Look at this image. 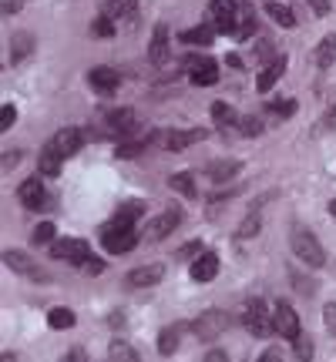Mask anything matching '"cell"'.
Returning a JSON list of instances; mask_svg holds the SVG:
<instances>
[{"mask_svg":"<svg viewBox=\"0 0 336 362\" xmlns=\"http://www.w3.org/2000/svg\"><path fill=\"white\" fill-rule=\"evenodd\" d=\"M118 13H121V0H108V4H104V17H111V21H115Z\"/></svg>","mask_w":336,"mask_h":362,"instance_id":"cell-46","label":"cell"},{"mask_svg":"<svg viewBox=\"0 0 336 362\" xmlns=\"http://www.w3.org/2000/svg\"><path fill=\"white\" fill-rule=\"evenodd\" d=\"M17 198H21V205H24V208L44 211V205H47V192H44V181H40V178L21 181V188H17Z\"/></svg>","mask_w":336,"mask_h":362,"instance_id":"cell-11","label":"cell"},{"mask_svg":"<svg viewBox=\"0 0 336 362\" xmlns=\"http://www.w3.org/2000/svg\"><path fill=\"white\" fill-rule=\"evenodd\" d=\"M259 362H283V356H279L276 349H266L262 356H259Z\"/></svg>","mask_w":336,"mask_h":362,"instance_id":"cell-48","label":"cell"},{"mask_svg":"<svg viewBox=\"0 0 336 362\" xmlns=\"http://www.w3.org/2000/svg\"><path fill=\"white\" fill-rule=\"evenodd\" d=\"M208 24L215 27V34H235V27H239L235 0H212L208 4Z\"/></svg>","mask_w":336,"mask_h":362,"instance_id":"cell-2","label":"cell"},{"mask_svg":"<svg viewBox=\"0 0 336 362\" xmlns=\"http://www.w3.org/2000/svg\"><path fill=\"white\" fill-rule=\"evenodd\" d=\"M34 47H38V44H34V37H30V34H24V30H21V34H13V37H11V61H13V64H21L24 57H30V54H34Z\"/></svg>","mask_w":336,"mask_h":362,"instance_id":"cell-23","label":"cell"},{"mask_svg":"<svg viewBox=\"0 0 336 362\" xmlns=\"http://www.w3.org/2000/svg\"><path fill=\"white\" fill-rule=\"evenodd\" d=\"M259 225H262V218H259V208H252V215H249L246 221H242V225H239V238H256L259 235Z\"/></svg>","mask_w":336,"mask_h":362,"instance_id":"cell-33","label":"cell"},{"mask_svg":"<svg viewBox=\"0 0 336 362\" xmlns=\"http://www.w3.org/2000/svg\"><path fill=\"white\" fill-rule=\"evenodd\" d=\"M323 325H326L330 336H336V302H330V305L323 309Z\"/></svg>","mask_w":336,"mask_h":362,"instance_id":"cell-39","label":"cell"},{"mask_svg":"<svg viewBox=\"0 0 336 362\" xmlns=\"http://www.w3.org/2000/svg\"><path fill=\"white\" fill-rule=\"evenodd\" d=\"M125 21H128L131 30L138 27V0H128V13H125Z\"/></svg>","mask_w":336,"mask_h":362,"instance_id":"cell-43","label":"cell"},{"mask_svg":"<svg viewBox=\"0 0 336 362\" xmlns=\"http://www.w3.org/2000/svg\"><path fill=\"white\" fill-rule=\"evenodd\" d=\"M212 121H215V124H233L235 111L225 101H215V104H212Z\"/></svg>","mask_w":336,"mask_h":362,"instance_id":"cell-34","label":"cell"},{"mask_svg":"<svg viewBox=\"0 0 336 362\" xmlns=\"http://www.w3.org/2000/svg\"><path fill=\"white\" fill-rule=\"evenodd\" d=\"M108 128L115 131V134H135V128H138V115L131 111V107H118V111H111L108 115Z\"/></svg>","mask_w":336,"mask_h":362,"instance_id":"cell-19","label":"cell"},{"mask_svg":"<svg viewBox=\"0 0 336 362\" xmlns=\"http://www.w3.org/2000/svg\"><path fill=\"white\" fill-rule=\"evenodd\" d=\"M30 238H34V245H51V242H54V225H51V221H40Z\"/></svg>","mask_w":336,"mask_h":362,"instance_id":"cell-36","label":"cell"},{"mask_svg":"<svg viewBox=\"0 0 336 362\" xmlns=\"http://www.w3.org/2000/svg\"><path fill=\"white\" fill-rule=\"evenodd\" d=\"M108 356H111V362H142V359H138V352L131 349L128 342H111Z\"/></svg>","mask_w":336,"mask_h":362,"instance_id":"cell-31","label":"cell"},{"mask_svg":"<svg viewBox=\"0 0 336 362\" xmlns=\"http://www.w3.org/2000/svg\"><path fill=\"white\" fill-rule=\"evenodd\" d=\"M225 325H229V319H225V312H219V309H208V312H202L198 319L192 322V332L202 342H215V339L225 332Z\"/></svg>","mask_w":336,"mask_h":362,"instance_id":"cell-5","label":"cell"},{"mask_svg":"<svg viewBox=\"0 0 336 362\" xmlns=\"http://www.w3.org/2000/svg\"><path fill=\"white\" fill-rule=\"evenodd\" d=\"M181 332H185V325H181V322L162 329V336H158V352H162V356H172V352L179 349V336H181Z\"/></svg>","mask_w":336,"mask_h":362,"instance_id":"cell-24","label":"cell"},{"mask_svg":"<svg viewBox=\"0 0 336 362\" xmlns=\"http://www.w3.org/2000/svg\"><path fill=\"white\" fill-rule=\"evenodd\" d=\"M61 165H65V158L57 155L54 141H47L44 148H40V155H38V171H40V178H57V175H61Z\"/></svg>","mask_w":336,"mask_h":362,"instance_id":"cell-16","label":"cell"},{"mask_svg":"<svg viewBox=\"0 0 336 362\" xmlns=\"http://www.w3.org/2000/svg\"><path fill=\"white\" fill-rule=\"evenodd\" d=\"M168 188H172V192H179V194H185V198H195V178L189 175V171L172 175V178H168Z\"/></svg>","mask_w":336,"mask_h":362,"instance_id":"cell-29","label":"cell"},{"mask_svg":"<svg viewBox=\"0 0 336 362\" xmlns=\"http://www.w3.org/2000/svg\"><path fill=\"white\" fill-rule=\"evenodd\" d=\"M148 141H155V134H152V131H148L145 138H138V141H125V144H118V148H115V155H118V158H138V155L145 151V148H148Z\"/></svg>","mask_w":336,"mask_h":362,"instance_id":"cell-28","label":"cell"},{"mask_svg":"<svg viewBox=\"0 0 336 362\" xmlns=\"http://www.w3.org/2000/svg\"><path fill=\"white\" fill-rule=\"evenodd\" d=\"M51 141H54V148H57V155L71 158V155H78L81 151V144H84V131L81 128H61Z\"/></svg>","mask_w":336,"mask_h":362,"instance_id":"cell-15","label":"cell"},{"mask_svg":"<svg viewBox=\"0 0 336 362\" xmlns=\"http://www.w3.org/2000/svg\"><path fill=\"white\" fill-rule=\"evenodd\" d=\"M242 322L249 325V332L259 339H266L276 332V325H272V309L262 302V298H252L246 305V315H242Z\"/></svg>","mask_w":336,"mask_h":362,"instance_id":"cell-3","label":"cell"},{"mask_svg":"<svg viewBox=\"0 0 336 362\" xmlns=\"http://www.w3.org/2000/svg\"><path fill=\"white\" fill-rule=\"evenodd\" d=\"M74 322H78V319H74V312L65 309V305H57V309L47 312V325H51V329H71Z\"/></svg>","mask_w":336,"mask_h":362,"instance_id":"cell-30","label":"cell"},{"mask_svg":"<svg viewBox=\"0 0 336 362\" xmlns=\"http://www.w3.org/2000/svg\"><path fill=\"white\" fill-rule=\"evenodd\" d=\"M81 265H84V269H88L91 275H98V272L104 269V262H101V259H84V262H81Z\"/></svg>","mask_w":336,"mask_h":362,"instance_id":"cell-47","label":"cell"},{"mask_svg":"<svg viewBox=\"0 0 336 362\" xmlns=\"http://www.w3.org/2000/svg\"><path fill=\"white\" fill-rule=\"evenodd\" d=\"M296 111V101L293 98H279V101H269V115L272 117H289Z\"/></svg>","mask_w":336,"mask_h":362,"instance_id":"cell-35","label":"cell"},{"mask_svg":"<svg viewBox=\"0 0 336 362\" xmlns=\"http://www.w3.org/2000/svg\"><path fill=\"white\" fill-rule=\"evenodd\" d=\"M61 362H88V352L81 349V346H74L67 356H61Z\"/></svg>","mask_w":336,"mask_h":362,"instance_id":"cell-42","label":"cell"},{"mask_svg":"<svg viewBox=\"0 0 336 362\" xmlns=\"http://www.w3.org/2000/svg\"><path fill=\"white\" fill-rule=\"evenodd\" d=\"M101 245L108 248V252H115V255L131 252V248L138 245V228H108V225H104L101 228Z\"/></svg>","mask_w":336,"mask_h":362,"instance_id":"cell-8","label":"cell"},{"mask_svg":"<svg viewBox=\"0 0 336 362\" xmlns=\"http://www.w3.org/2000/svg\"><path fill=\"white\" fill-rule=\"evenodd\" d=\"M179 221H181V215L172 208V211H162L155 221H148V228H145V238L148 242H162V238H168V235L179 228Z\"/></svg>","mask_w":336,"mask_h":362,"instance_id":"cell-14","label":"cell"},{"mask_svg":"<svg viewBox=\"0 0 336 362\" xmlns=\"http://www.w3.org/2000/svg\"><path fill=\"white\" fill-rule=\"evenodd\" d=\"M320 131H336V101H333V107L323 115V121H320Z\"/></svg>","mask_w":336,"mask_h":362,"instance_id":"cell-41","label":"cell"},{"mask_svg":"<svg viewBox=\"0 0 336 362\" xmlns=\"http://www.w3.org/2000/svg\"><path fill=\"white\" fill-rule=\"evenodd\" d=\"M198 248H202V245H198V242H195V245H185V248H181V252H179V259H189V255H198Z\"/></svg>","mask_w":336,"mask_h":362,"instance_id":"cell-50","label":"cell"},{"mask_svg":"<svg viewBox=\"0 0 336 362\" xmlns=\"http://www.w3.org/2000/svg\"><path fill=\"white\" fill-rule=\"evenodd\" d=\"M212 37H215V27L212 24H198V27H192V30H185V34H181L185 44H202V47L212 44Z\"/></svg>","mask_w":336,"mask_h":362,"instance_id":"cell-27","label":"cell"},{"mask_svg":"<svg viewBox=\"0 0 336 362\" xmlns=\"http://www.w3.org/2000/svg\"><path fill=\"white\" fill-rule=\"evenodd\" d=\"M88 84L98 90L101 98H111V94L118 90V84H121V78H118L115 67H91V71H88Z\"/></svg>","mask_w":336,"mask_h":362,"instance_id":"cell-13","label":"cell"},{"mask_svg":"<svg viewBox=\"0 0 336 362\" xmlns=\"http://www.w3.org/2000/svg\"><path fill=\"white\" fill-rule=\"evenodd\" d=\"M13 121H17V107H13V104H4V111H0V128L7 131Z\"/></svg>","mask_w":336,"mask_h":362,"instance_id":"cell-40","label":"cell"},{"mask_svg":"<svg viewBox=\"0 0 336 362\" xmlns=\"http://www.w3.org/2000/svg\"><path fill=\"white\" fill-rule=\"evenodd\" d=\"M185 74H189V81L198 84V88H212V84L219 81V61H215V57H206V54L189 57V61H185Z\"/></svg>","mask_w":336,"mask_h":362,"instance_id":"cell-4","label":"cell"},{"mask_svg":"<svg viewBox=\"0 0 336 362\" xmlns=\"http://www.w3.org/2000/svg\"><path fill=\"white\" fill-rule=\"evenodd\" d=\"M206 362H229V356H225L222 349H212V352L206 356Z\"/></svg>","mask_w":336,"mask_h":362,"instance_id":"cell-49","label":"cell"},{"mask_svg":"<svg viewBox=\"0 0 336 362\" xmlns=\"http://www.w3.org/2000/svg\"><path fill=\"white\" fill-rule=\"evenodd\" d=\"M239 131L249 134V138H256L259 131H262V124H259V117H239Z\"/></svg>","mask_w":336,"mask_h":362,"instance_id":"cell-38","label":"cell"},{"mask_svg":"<svg viewBox=\"0 0 336 362\" xmlns=\"http://www.w3.org/2000/svg\"><path fill=\"white\" fill-rule=\"evenodd\" d=\"M0 362H13V356H7V352H4V356H0Z\"/></svg>","mask_w":336,"mask_h":362,"instance_id":"cell-53","label":"cell"},{"mask_svg":"<svg viewBox=\"0 0 336 362\" xmlns=\"http://www.w3.org/2000/svg\"><path fill=\"white\" fill-rule=\"evenodd\" d=\"M145 215V205L142 202H128L115 211V218L108 221V228H135V221Z\"/></svg>","mask_w":336,"mask_h":362,"instance_id":"cell-20","label":"cell"},{"mask_svg":"<svg viewBox=\"0 0 336 362\" xmlns=\"http://www.w3.org/2000/svg\"><path fill=\"white\" fill-rule=\"evenodd\" d=\"M306 4L316 11V17H326V13H330V0H306Z\"/></svg>","mask_w":336,"mask_h":362,"instance_id":"cell-45","label":"cell"},{"mask_svg":"<svg viewBox=\"0 0 336 362\" xmlns=\"http://www.w3.org/2000/svg\"><path fill=\"white\" fill-rule=\"evenodd\" d=\"M316 64L323 67V71L336 64V34H326V37L320 40V47H316Z\"/></svg>","mask_w":336,"mask_h":362,"instance_id":"cell-26","label":"cell"},{"mask_svg":"<svg viewBox=\"0 0 336 362\" xmlns=\"http://www.w3.org/2000/svg\"><path fill=\"white\" fill-rule=\"evenodd\" d=\"M293 282H296V288H299V292H306V296H313V292H316V285H313L310 279H299L296 272H293Z\"/></svg>","mask_w":336,"mask_h":362,"instance_id":"cell-44","label":"cell"},{"mask_svg":"<svg viewBox=\"0 0 336 362\" xmlns=\"http://www.w3.org/2000/svg\"><path fill=\"white\" fill-rule=\"evenodd\" d=\"M165 279V265H142V269H131L128 275H125V285L128 288H152V285H158Z\"/></svg>","mask_w":336,"mask_h":362,"instance_id":"cell-12","label":"cell"},{"mask_svg":"<svg viewBox=\"0 0 336 362\" xmlns=\"http://www.w3.org/2000/svg\"><path fill=\"white\" fill-rule=\"evenodd\" d=\"M272 325H276V336H283V339H293L299 336V315L296 309L289 305V302H276L272 305Z\"/></svg>","mask_w":336,"mask_h":362,"instance_id":"cell-7","label":"cell"},{"mask_svg":"<svg viewBox=\"0 0 336 362\" xmlns=\"http://www.w3.org/2000/svg\"><path fill=\"white\" fill-rule=\"evenodd\" d=\"M4 265H7L11 272H17V275H24V279H38V282H47V279H51V275L40 269L30 255L17 252V248H7V252H4Z\"/></svg>","mask_w":336,"mask_h":362,"instance_id":"cell-6","label":"cell"},{"mask_svg":"<svg viewBox=\"0 0 336 362\" xmlns=\"http://www.w3.org/2000/svg\"><path fill=\"white\" fill-rule=\"evenodd\" d=\"M168 40H172L168 24H158L155 34H152V47H148V57H152V64H155V67H165L168 64Z\"/></svg>","mask_w":336,"mask_h":362,"instance_id":"cell-18","label":"cell"},{"mask_svg":"<svg viewBox=\"0 0 336 362\" xmlns=\"http://www.w3.org/2000/svg\"><path fill=\"white\" fill-rule=\"evenodd\" d=\"M51 255L81 265L84 259H91V248H88V242H81V238H61V242H51Z\"/></svg>","mask_w":336,"mask_h":362,"instance_id":"cell-9","label":"cell"},{"mask_svg":"<svg viewBox=\"0 0 336 362\" xmlns=\"http://www.w3.org/2000/svg\"><path fill=\"white\" fill-rule=\"evenodd\" d=\"M239 171H242V161H212L206 168V175H208V181L222 185V181H233Z\"/></svg>","mask_w":336,"mask_h":362,"instance_id":"cell-22","label":"cell"},{"mask_svg":"<svg viewBox=\"0 0 336 362\" xmlns=\"http://www.w3.org/2000/svg\"><path fill=\"white\" fill-rule=\"evenodd\" d=\"M330 215H333V218H336V198H333V202H330Z\"/></svg>","mask_w":336,"mask_h":362,"instance_id":"cell-52","label":"cell"},{"mask_svg":"<svg viewBox=\"0 0 336 362\" xmlns=\"http://www.w3.org/2000/svg\"><path fill=\"white\" fill-rule=\"evenodd\" d=\"M293 352H296L299 362H313V339L299 332V336L293 339Z\"/></svg>","mask_w":336,"mask_h":362,"instance_id":"cell-32","label":"cell"},{"mask_svg":"<svg viewBox=\"0 0 336 362\" xmlns=\"http://www.w3.org/2000/svg\"><path fill=\"white\" fill-rule=\"evenodd\" d=\"M266 13H269L279 27H296V13H293V7H286V4H279V0H269V4H266Z\"/></svg>","mask_w":336,"mask_h":362,"instance_id":"cell-25","label":"cell"},{"mask_svg":"<svg viewBox=\"0 0 336 362\" xmlns=\"http://www.w3.org/2000/svg\"><path fill=\"white\" fill-rule=\"evenodd\" d=\"M289 245H293V255H296L303 265H310V269H323L326 265L323 245H320V242H316V235L306 232V228H296L293 238H289Z\"/></svg>","mask_w":336,"mask_h":362,"instance_id":"cell-1","label":"cell"},{"mask_svg":"<svg viewBox=\"0 0 336 362\" xmlns=\"http://www.w3.org/2000/svg\"><path fill=\"white\" fill-rule=\"evenodd\" d=\"M215 275H219V255H215V252L195 255V262H192V279L195 282H212Z\"/></svg>","mask_w":336,"mask_h":362,"instance_id":"cell-17","label":"cell"},{"mask_svg":"<svg viewBox=\"0 0 336 362\" xmlns=\"http://www.w3.org/2000/svg\"><path fill=\"white\" fill-rule=\"evenodd\" d=\"M91 34H94V37H111V34H115V21H111V17H98L94 27H91Z\"/></svg>","mask_w":336,"mask_h":362,"instance_id":"cell-37","label":"cell"},{"mask_svg":"<svg viewBox=\"0 0 336 362\" xmlns=\"http://www.w3.org/2000/svg\"><path fill=\"white\" fill-rule=\"evenodd\" d=\"M21 11V4H13V0H7V4H4V17H7V13H17Z\"/></svg>","mask_w":336,"mask_h":362,"instance_id":"cell-51","label":"cell"},{"mask_svg":"<svg viewBox=\"0 0 336 362\" xmlns=\"http://www.w3.org/2000/svg\"><path fill=\"white\" fill-rule=\"evenodd\" d=\"M283 71H286V57H276L272 64H266L262 67V74L256 78V88H259V94H266V90H272V84L283 78Z\"/></svg>","mask_w":336,"mask_h":362,"instance_id":"cell-21","label":"cell"},{"mask_svg":"<svg viewBox=\"0 0 336 362\" xmlns=\"http://www.w3.org/2000/svg\"><path fill=\"white\" fill-rule=\"evenodd\" d=\"M206 138H208L206 128H189V131H168V134L158 138V144H162L165 151H181V148H189V144H195V141H206Z\"/></svg>","mask_w":336,"mask_h":362,"instance_id":"cell-10","label":"cell"}]
</instances>
